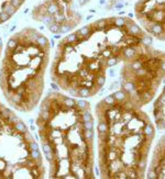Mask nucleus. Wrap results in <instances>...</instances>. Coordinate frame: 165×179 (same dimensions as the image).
I'll list each match as a JSON object with an SVG mask.
<instances>
[{"label":"nucleus","instance_id":"nucleus-6","mask_svg":"<svg viewBox=\"0 0 165 179\" xmlns=\"http://www.w3.org/2000/svg\"><path fill=\"white\" fill-rule=\"evenodd\" d=\"M143 133H144L145 135H146V136L153 138V135H154V130H153V125H152V124L150 123V122H147V124L145 125Z\"/></svg>","mask_w":165,"mask_h":179},{"label":"nucleus","instance_id":"nucleus-9","mask_svg":"<svg viewBox=\"0 0 165 179\" xmlns=\"http://www.w3.org/2000/svg\"><path fill=\"white\" fill-rule=\"evenodd\" d=\"M36 43L42 46V47H46L47 46V39L45 38L44 35H39L38 38H36Z\"/></svg>","mask_w":165,"mask_h":179},{"label":"nucleus","instance_id":"nucleus-35","mask_svg":"<svg viewBox=\"0 0 165 179\" xmlns=\"http://www.w3.org/2000/svg\"><path fill=\"white\" fill-rule=\"evenodd\" d=\"M85 1H86V0H85Z\"/></svg>","mask_w":165,"mask_h":179},{"label":"nucleus","instance_id":"nucleus-23","mask_svg":"<svg viewBox=\"0 0 165 179\" xmlns=\"http://www.w3.org/2000/svg\"><path fill=\"white\" fill-rule=\"evenodd\" d=\"M23 2H24V0H10V3H11V5L14 7V8H16V9H18Z\"/></svg>","mask_w":165,"mask_h":179},{"label":"nucleus","instance_id":"nucleus-11","mask_svg":"<svg viewBox=\"0 0 165 179\" xmlns=\"http://www.w3.org/2000/svg\"><path fill=\"white\" fill-rule=\"evenodd\" d=\"M63 103L67 108H73L75 105V100L72 98H63Z\"/></svg>","mask_w":165,"mask_h":179},{"label":"nucleus","instance_id":"nucleus-30","mask_svg":"<svg viewBox=\"0 0 165 179\" xmlns=\"http://www.w3.org/2000/svg\"><path fill=\"white\" fill-rule=\"evenodd\" d=\"M102 55H104L105 56V57H111V56H112V53H111V49H107V51H105L104 52V54H102Z\"/></svg>","mask_w":165,"mask_h":179},{"label":"nucleus","instance_id":"nucleus-14","mask_svg":"<svg viewBox=\"0 0 165 179\" xmlns=\"http://www.w3.org/2000/svg\"><path fill=\"white\" fill-rule=\"evenodd\" d=\"M78 95L80 97H88V96H90V90H89V88H79Z\"/></svg>","mask_w":165,"mask_h":179},{"label":"nucleus","instance_id":"nucleus-13","mask_svg":"<svg viewBox=\"0 0 165 179\" xmlns=\"http://www.w3.org/2000/svg\"><path fill=\"white\" fill-rule=\"evenodd\" d=\"M59 28H61V24H57V23L53 22L52 24L48 25V30L51 31L52 33H57L59 32Z\"/></svg>","mask_w":165,"mask_h":179},{"label":"nucleus","instance_id":"nucleus-25","mask_svg":"<svg viewBox=\"0 0 165 179\" xmlns=\"http://www.w3.org/2000/svg\"><path fill=\"white\" fill-rule=\"evenodd\" d=\"M84 129L85 130H92L94 128V124H92V120L91 121H87V122H84Z\"/></svg>","mask_w":165,"mask_h":179},{"label":"nucleus","instance_id":"nucleus-5","mask_svg":"<svg viewBox=\"0 0 165 179\" xmlns=\"http://www.w3.org/2000/svg\"><path fill=\"white\" fill-rule=\"evenodd\" d=\"M137 51H135V48L134 47H127L123 51V55L125 56L127 58L129 59H131V58H134L135 56H137Z\"/></svg>","mask_w":165,"mask_h":179},{"label":"nucleus","instance_id":"nucleus-3","mask_svg":"<svg viewBox=\"0 0 165 179\" xmlns=\"http://www.w3.org/2000/svg\"><path fill=\"white\" fill-rule=\"evenodd\" d=\"M57 10H58V7H57V5L56 3H54V2H51L50 5L46 7V13L45 14H48V15H54L56 12H57Z\"/></svg>","mask_w":165,"mask_h":179},{"label":"nucleus","instance_id":"nucleus-4","mask_svg":"<svg viewBox=\"0 0 165 179\" xmlns=\"http://www.w3.org/2000/svg\"><path fill=\"white\" fill-rule=\"evenodd\" d=\"M150 32L154 33V34H157V35H161L162 33H163V25L162 24H155V23H153L151 26H150Z\"/></svg>","mask_w":165,"mask_h":179},{"label":"nucleus","instance_id":"nucleus-21","mask_svg":"<svg viewBox=\"0 0 165 179\" xmlns=\"http://www.w3.org/2000/svg\"><path fill=\"white\" fill-rule=\"evenodd\" d=\"M82 120H84V122H87V121H91L92 120L91 114H90V112H89L88 110L84 112V114H82Z\"/></svg>","mask_w":165,"mask_h":179},{"label":"nucleus","instance_id":"nucleus-19","mask_svg":"<svg viewBox=\"0 0 165 179\" xmlns=\"http://www.w3.org/2000/svg\"><path fill=\"white\" fill-rule=\"evenodd\" d=\"M108 131V125L105 122H100L98 124V132H106Z\"/></svg>","mask_w":165,"mask_h":179},{"label":"nucleus","instance_id":"nucleus-29","mask_svg":"<svg viewBox=\"0 0 165 179\" xmlns=\"http://www.w3.org/2000/svg\"><path fill=\"white\" fill-rule=\"evenodd\" d=\"M107 64H108V66H113V65H116V64H117V58H116V57L109 58Z\"/></svg>","mask_w":165,"mask_h":179},{"label":"nucleus","instance_id":"nucleus-22","mask_svg":"<svg viewBox=\"0 0 165 179\" xmlns=\"http://www.w3.org/2000/svg\"><path fill=\"white\" fill-rule=\"evenodd\" d=\"M71 29H72V25H71V24H64V25L61 24V28H59V32H61V33H66V32H68Z\"/></svg>","mask_w":165,"mask_h":179},{"label":"nucleus","instance_id":"nucleus-20","mask_svg":"<svg viewBox=\"0 0 165 179\" xmlns=\"http://www.w3.org/2000/svg\"><path fill=\"white\" fill-rule=\"evenodd\" d=\"M9 18H10V15H9L7 12L3 11V10H2L1 12H0V20H1V22H6V21H8Z\"/></svg>","mask_w":165,"mask_h":179},{"label":"nucleus","instance_id":"nucleus-2","mask_svg":"<svg viewBox=\"0 0 165 179\" xmlns=\"http://www.w3.org/2000/svg\"><path fill=\"white\" fill-rule=\"evenodd\" d=\"M128 33H129L130 35H138V34L142 35V34H143L142 30L139 28L138 25H135L134 23H133V24H131L130 26H128Z\"/></svg>","mask_w":165,"mask_h":179},{"label":"nucleus","instance_id":"nucleus-33","mask_svg":"<svg viewBox=\"0 0 165 179\" xmlns=\"http://www.w3.org/2000/svg\"><path fill=\"white\" fill-rule=\"evenodd\" d=\"M106 1H105V0H100V3H101V5H102V3H105Z\"/></svg>","mask_w":165,"mask_h":179},{"label":"nucleus","instance_id":"nucleus-17","mask_svg":"<svg viewBox=\"0 0 165 179\" xmlns=\"http://www.w3.org/2000/svg\"><path fill=\"white\" fill-rule=\"evenodd\" d=\"M113 23H114L116 26H119V28H120V26H123V25H124L125 19H124V18H116Z\"/></svg>","mask_w":165,"mask_h":179},{"label":"nucleus","instance_id":"nucleus-8","mask_svg":"<svg viewBox=\"0 0 165 179\" xmlns=\"http://www.w3.org/2000/svg\"><path fill=\"white\" fill-rule=\"evenodd\" d=\"M3 11L7 12V13H8V14H9L10 16H11L12 14H14V13H15V11H16V8H14V7H13V6L11 5V3H10V1H9V2L6 5L5 8H3Z\"/></svg>","mask_w":165,"mask_h":179},{"label":"nucleus","instance_id":"nucleus-10","mask_svg":"<svg viewBox=\"0 0 165 179\" xmlns=\"http://www.w3.org/2000/svg\"><path fill=\"white\" fill-rule=\"evenodd\" d=\"M41 20H42V22L44 23L45 25H47V26L54 22V20H53V16H52V15H48V14L42 15V16H41Z\"/></svg>","mask_w":165,"mask_h":179},{"label":"nucleus","instance_id":"nucleus-24","mask_svg":"<svg viewBox=\"0 0 165 179\" xmlns=\"http://www.w3.org/2000/svg\"><path fill=\"white\" fill-rule=\"evenodd\" d=\"M114 100H116V99H114L113 96H108V97H106L102 101H104L106 104H112L114 102Z\"/></svg>","mask_w":165,"mask_h":179},{"label":"nucleus","instance_id":"nucleus-1","mask_svg":"<svg viewBox=\"0 0 165 179\" xmlns=\"http://www.w3.org/2000/svg\"><path fill=\"white\" fill-rule=\"evenodd\" d=\"M32 142L25 124L0 102V178L43 177L42 160L32 157Z\"/></svg>","mask_w":165,"mask_h":179},{"label":"nucleus","instance_id":"nucleus-31","mask_svg":"<svg viewBox=\"0 0 165 179\" xmlns=\"http://www.w3.org/2000/svg\"><path fill=\"white\" fill-rule=\"evenodd\" d=\"M69 92H71L73 96H79V95H78V91H77V90H74V89H72V88L69 89Z\"/></svg>","mask_w":165,"mask_h":179},{"label":"nucleus","instance_id":"nucleus-7","mask_svg":"<svg viewBox=\"0 0 165 179\" xmlns=\"http://www.w3.org/2000/svg\"><path fill=\"white\" fill-rule=\"evenodd\" d=\"M90 32H91V28H90V25L89 26H84V28H81L79 31H77L76 33H77L78 35H80L82 36V38H85V36H88L90 35Z\"/></svg>","mask_w":165,"mask_h":179},{"label":"nucleus","instance_id":"nucleus-34","mask_svg":"<svg viewBox=\"0 0 165 179\" xmlns=\"http://www.w3.org/2000/svg\"><path fill=\"white\" fill-rule=\"evenodd\" d=\"M1 45H2V42H1V39H0V47H1Z\"/></svg>","mask_w":165,"mask_h":179},{"label":"nucleus","instance_id":"nucleus-15","mask_svg":"<svg viewBox=\"0 0 165 179\" xmlns=\"http://www.w3.org/2000/svg\"><path fill=\"white\" fill-rule=\"evenodd\" d=\"M105 25H106V20L105 19L98 20L97 22H95V24H92V26H96L97 29H104Z\"/></svg>","mask_w":165,"mask_h":179},{"label":"nucleus","instance_id":"nucleus-18","mask_svg":"<svg viewBox=\"0 0 165 179\" xmlns=\"http://www.w3.org/2000/svg\"><path fill=\"white\" fill-rule=\"evenodd\" d=\"M141 42L143 43L144 45H151V44H152V42H153V41H152V38H151V36H148V35H144L143 38L141 39Z\"/></svg>","mask_w":165,"mask_h":179},{"label":"nucleus","instance_id":"nucleus-12","mask_svg":"<svg viewBox=\"0 0 165 179\" xmlns=\"http://www.w3.org/2000/svg\"><path fill=\"white\" fill-rule=\"evenodd\" d=\"M112 96H113L114 99H116V100H118V101H123L125 99V95H124L123 91H117V92H114Z\"/></svg>","mask_w":165,"mask_h":179},{"label":"nucleus","instance_id":"nucleus-28","mask_svg":"<svg viewBox=\"0 0 165 179\" xmlns=\"http://www.w3.org/2000/svg\"><path fill=\"white\" fill-rule=\"evenodd\" d=\"M76 103H77V104H78V107H79V108H81V109H85V108L87 109V108H88V105H89V104L87 103V102H85L84 100H78L77 102H76Z\"/></svg>","mask_w":165,"mask_h":179},{"label":"nucleus","instance_id":"nucleus-26","mask_svg":"<svg viewBox=\"0 0 165 179\" xmlns=\"http://www.w3.org/2000/svg\"><path fill=\"white\" fill-rule=\"evenodd\" d=\"M85 137L86 140H92V136H94V133H92V130H85Z\"/></svg>","mask_w":165,"mask_h":179},{"label":"nucleus","instance_id":"nucleus-27","mask_svg":"<svg viewBox=\"0 0 165 179\" xmlns=\"http://www.w3.org/2000/svg\"><path fill=\"white\" fill-rule=\"evenodd\" d=\"M96 84H97L98 87H101V86L105 84V77L104 76H99L98 79H96Z\"/></svg>","mask_w":165,"mask_h":179},{"label":"nucleus","instance_id":"nucleus-16","mask_svg":"<svg viewBox=\"0 0 165 179\" xmlns=\"http://www.w3.org/2000/svg\"><path fill=\"white\" fill-rule=\"evenodd\" d=\"M76 41H77V35H76V33H73V34H71V35H68L67 38H66V40H65V42L66 43H75Z\"/></svg>","mask_w":165,"mask_h":179},{"label":"nucleus","instance_id":"nucleus-32","mask_svg":"<svg viewBox=\"0 0 165 179\" xmlns=\"http://www.w3.org/2000/svg\"><path fill=\"white\" fill-rule=\"evenodd\" d=\"M110 76H114V71L113 70H110Z\"/></svg>","mask_w":165,"mask_h":179}]
</instances>
